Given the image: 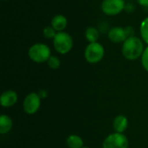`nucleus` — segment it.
Listing matches in <instances>:
<instances>
[{
    "mask_svg": "<svg viewBox=\"0 0 148 148\" xmlns=\"http://www.w3.org/2000/svg\"><path fill=\"white\" fill-rule=\"evenodd\" d=\"M144 44L142 41L136 37H128L122 45V55L124 57L130 61L137 60L144 52Z\"/></svg>",
    "mask_w": 148,
    "mask_h": 148,
    "instance_id": "nucleus-1",
    "label": "nucleus"
},
{
    "mask_svg": "<svg viewBox=\"0 0 148 148\" xmlns=\"http://www.w3.org/2000/svg\"><path fill=\"white\" fill-rule=\"evenodd\" d=\"M29 58L37 63H42L48 62L49 57L51 56L50 49L43 43H36L33 44L28 52Z\"/></svg>",
    "mask_w": 148,
    "mask_h": 148,
    "instance_id": "nucleus-2",
    "label": "nucleus"
},
{
    "mask_svg": "<svg viewBox=\"0 0 148 148\" xmlns=\"http://www.w3.org/2000/svg\"><path fill=\"white\" fill-rule=\"evenodd\" d=\"M53 45L55 49L62 54L65 55L69 53L73 47V39L71 36L66 32H58L53 39Z\"/></svg>",
    "mask_w": 148,
    "mask_h": 148,
    "instance_id": "nucleus-3",
    "label": "nucleus"
},
{
    "mask_svg": "<svg viewBox=\"0 0 148 148\" xmlns=\"http://www.w3.org/2000/svg\"><path fill=\"white\" fill-rule=\"evenodd\" d=\"M104 55H105V50L103 46L97 42H89L84 52V56L86 61L93 64L101 62L104 57Z\"/></svg>",
    "mask_w": 148,
    "mask_h": 148,
    "instance_id": "nucleus-4",
    "label": "nucleus"
},
{
    "mask_svg": "<svg viewBox=\"0 0 148 148\" xmlns=\"http://www.w3.org/2000/svg\"><path fill=\"white\" fill-rule=\"evenodd\" d=\"M129 142L123 134L114 133L107 136L102 143V148H128Z\"/></svg>",
    "mask_w": 148,
    "mask_h": 148,
    "instance_id": "nucleus-5",
    "label": "nucleus"
},
{
    "mask_svg": "<svg viewBox=\"0 0 148 148\" xmlns=\"http://www.w3.org/2000/svg\"><path fill=\"white\" fill-rule=\"evenodd\" d=\"M41 97L36 93H30L29 94L23 101V108L24 112L29 115L35 114L41 107Z\"/></svg>",
    "mask_w": 148,
    "mask_h": 148,
    "instance_id": "nucleus-6",
    "label": "nucleus"
},
{
    "mask_svg": "<svg viewBox=\"0 0 148 148\" xmlns=\"http://www.w3.org/2000/svg\"><path fill=\"white\" fill-rule=\"evenodd\" d=\"M125 9L124 0H103L101 3L102 11L108 16H115Z\"/></svg>",
    "mask_w": 148,
    "mask_h": 148,
    "instance_id": "nucleus-7",
    "label": "nucleus"
},
{
    "mask_svg": "<svg viewBox=\"0 0 148 148\" xmlns=\"http://www.w3.org/2000/svg\"><path fill=\"white\" fill-rule=\"evenodd\" d=\"M108 38L113 42L120 43V42H124L127 39V36L124 28L114 27L108 32Z\"/></svg>",
    "mask_w": 148,
    "mask_h": 148,
    "instance_id": "nucleus-8",
    "label": "nucleus"
},
{
    "mask_svg": "<svg viewBox=\"0 0 148 148\" xmlns=\"http://www.w3.org/2000/svg\"><path fill=\"white\" fill-rule=\"evenodd\" d=\"M17 101V95L13 90L4 91L0 97V102L3 108L13 107Z\"/></svg>",
    "mask_w": 148,
    "mask_h": 148,
    "instance_id": "nucleus-9",
    "label": "nucleus"
},
{
    "mask_svg": "<svg viewBox=\"0 0 148 148\" xmlns=\"http://www.w3.org/2000/svg\"><path fill=\"white\" fill-rule=\"evenodd\" d=\"M127 127H128V121L125 115L120 114L114 118L113 121V127L115 133L123 134L127 129Z\"/></svg>",
    "mask_w": 148,
    "mask_h": 148,
    "instance_id": "nucleus-10",
    "label": "nucleus"
},
{
    "mask_svg": "<svg viewBox=\"0 0 148 148\" xmlns=\"http://www.w3.org/2000/svg\"><path fill=\"white\" fill-rule=\"evenodd\" d=\"M68 24L67 18L62 15H56L53 17L51 21V26L56 30V31H62Z\"/></svg>",
    "mask_w": 148,
    "mask_h": 148,
    "instance_id": "nucleus-11",
    "label": "nucleus"
},
{
    "mask_svg": "<svg viewBox=\"0 0 148 148\" xmlns=\"http://www.w3.org/2000/svg\"><path fill=\"white\" fill-rule=\"evenodd\" d=\"M13 127L12 120L5 114L1 115L0 117V134H8Z\"/></svg>",
    "mask_w": 148,
    "mask_h": 148,
    "instance_id": "nucleus-12",
    "label": "nucleus"
},
{
    "mask_svg": "<svg viewBox=\"0 0 148 148\" xmlns=\"http://www.w3.org/2000/svg\"><path fill=\"white\" fill-rule=\"evenodd\" d=\"M67 146L69 148H82L84 147V142L82 137L76 134H71L67 138Z\"/></svg>",
    "mask_w": 148,
    "mask_h": 148,
    "instance_id": "nucleus-13",
    "label": "nucleus"
},
{
    "mask_svg": "<svg viewBox=\"0 0 148 148\" xmlns=\"http://www.w3.org/2000/svg\"><path fill=\"white\" fill-rule=\"evenodd\" d=\"M85 36L89 42H95L99 38V31L95 27H88L86 30Z\"/></svg>",
    "mask_w": 148,
    "mask_h": 148,
    "instance_id": "nucleus-14",
    "label": "nucleus"
},
{
    "mask_svg": "<svg viewBox=\"0 0 148 148\" xmlns=\"http://www.w3.org/2000/svg\"><path fill=\"white\" fill-rule=\"evenodd\" d=\"M140 34L143 40L148 44V17L145 18L140 24Z\"/></svg>",
    "mask_w": 148,
    "mask_h": 148,
    "instance_id": "nucleus-15",
    "label": "nucleus"
},
{
    "mask_svg": "<svg viewBox=\"0 0 148 148\" xmlns=\"http://www.w3.org/2000/svg\"><path fill=\"white\" fill-rule=\"evenodd\" d=\"M48 65L51 69H57L61 66V61L57 56H51L49 59L48 60Z\"/></svg>",
    "mask_w": 148,
    "mask_h": 148,
    "instance_id": "nucleus-16",
    "label": "nucleus"
},
{
    "mask_svg": "<svg viewBox=\"0 0 148 148\" xmlns=\"http://www.w3.org/2000/svg\"><path fill=\"white\" fill-rule=\"evenodd\" d=\"M56 30L52 27V26H47L44 28L43 29V36L46 37V38H53L56 36V35L57 34L56 32Z\"/></svg>",
    "mask_w": 148,
    "mask_h": 148,
    "instance_id": "nucleus-17",
    "label": "nucleus"
},
{
    "mask_svg": "<svg viewBox=\"0 0 148 148\" xmlns=\"http://www.w3.org/2000/svg\"><path fill=\"white\" fill-rule=\"evenodd\" d=\"M141 63L143 68L148 72V47H147L141 56Z\"/></svg>",
    "mask_w": 148,
    "mask_h": 148,
    "instance_id": "nucleus-18",
    "label": "nucleus"
},
{
    "mask_svg": "<svg viewBox=\"0 0 148 148\" xmlns=\"http://www.w3.org/2000/svg\"><path fill=\"white\" fill-rule=\"evenodd\" d=\"M125 31H126V34H127V38L128 37H132L134 36V29L131 26H127L125 28Z\"/></svg>",
    "mask_w": 148,
    "mask_h": 148,
    "instance_id": "nucleus-19",
    "label": "nucleus"
},
{
    "mask_svg": "<svg viewBox=\"0 0 148 148\" xmlns=\"http://www.w3.org/2000/svg\"><path fill=\"white\" fill-rule=\"evenodd\" d=\"M138 3L144 7H148V0H138Z\"/></svg>",
    "mask_w": 148,
    "mask_h": 148,
    "instance_id": "nucleus-20",
    "label": "nucleus"
},
{
    "mask_svg": "<svg viewBox=\"0 0 148 148\" xmlns=\"http://www.w3.org/2000/svg\"><path fill=\"white\" fill-rule=\"evenodd\" d=\"M38 95H39V96L41 97V99H42V100L47 97V93H46V91H45V90H42V91H40Z\"/></svg>",
    "mask_w": 148,
    "mask_h": 148,
    "instance_id": "nucleus-21",
    "label": "nucleus"
},
{
    "mask_svg": "<svg viewBox=\"0 0 148 148\" xmlns=\"http://www.w3.org/2000/svg\"><path fill=\"white\" fill-rule=\"evenodd\" d=\"M82 148H89V147H83Z\"/></svg>",
    "mask_w": 148,
    "mask_h": 148,
    "instance_id": "nucleus-22",
    "label": "nucleus"
},
{
    "mask_svg": "<svg viewBox=\"0 0 148 148\" xmlns=\"http://www.w3.org/2000/svg\"><path fill=\"white\" fill-rule=\"evenodd\" d=\"M3 1H6V0H3Z\"/></svg>",
    "mask_w": 148,
    "mask_h": 148,
    "instance_id": "nucleus-23",
    "label": "nucleus"
}]
</instances>
